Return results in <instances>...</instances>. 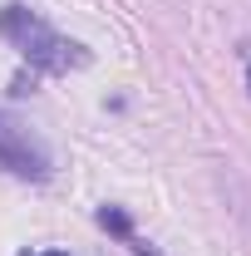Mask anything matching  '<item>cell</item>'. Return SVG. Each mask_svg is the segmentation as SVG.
Segmentation results:
<instances>
[{
  "mask_svg": "<svg viewBox=\"0 0 251 256\" xmlns=\"http://www.w3.org/2000/svg\"><path fill=\"white\" fill-rule=\"evenodd\" d=\"M138 256H153V252H148V246H138Z\"/></svg>",
  "mask_w": 251,
  "mask_h": 256,
  "instance_id": "cell-7",
  "label": "cell"
},
{
  "mask_svg": "<svg viewBox=\"0 0 251 256\" xmlns=\"http://www.w3.org/2000/svg\"><path fill=\"white\" fill-rule=\"evenodd\" d=\"M98 226L114 232V236H124V242H133V222H128L124 207H98Z\"/></svg>",
  "mask_w": 251,
  "mask_h": 256,
  "instance_id": "cell-3",
  "label": "cell"
},
{
  "mask_svg": "<svg viewBox=\"0 0 251 256\" xmlns=\"http://www.w3.org/2000/svg\"><path fill=\"white\" fill-rule=\"evenodd\" d=\"M0 34L30 60V69H44V74H64V69L89 64V50L64 40L60 30H50L30 5H5L0 10Z\"/></svg>",
  "mask_w": 251,
  "mask_h": 256,
  "instance_id": "cell-1",
  "label": "cell"
},
{
  "mask_svg": "<svg viewBox=\"0 0 251 256\" xmlns=\"http://www.w3.org/2000/svg\"><path fill=\"white\" fill-rule=\"evenodd\" d=\"M0 172L25 178V182H44L50 178V148L25 118H15L10 108H0Z\"/></svg>",
  "mask_w": 251,
  "mask_h": 256,
  "instance_id": "cell-2",
  "label": "cell"
},
{
  "mask_svg": "<svg viewBox=\"0 0 251 256\" xmlns=\"http://www.w3.org/2000/svg\"><path fill=\"white\" fill-rule=\"evenodd\" d=\"M242 217H246V226H251V197H242Z\"/></svg>",
  "mask_w": 251,
  "mask_h": 256,
  "instance_id": "cell-5",
  "label": "cell"
},
{
  "mask_svg": "<svg viewBox=\"0 0 251 256\" xmlns=\"http://www.w3.org/2000/svg\"><path fill=\"white\" fill-rule=\"evenodd\" d=\"M40 256H69V252H40Z\"/></svg>",
  "mask_w": 251,
  "mask_h": 256,
  "instance_id": "cell-6",
  "label": "cell"
},
{
  "mask_svg": "<svg viewBox=\"0 0 251 256\" xmlns=\"http://www.w3.org/2000/svg\"><path fill=\"white\" fill-rule=\"evenodd\" d=\"M242 60H246V84H251V40L242 44Z\"/></svg>",
  "mask_w": 251,
  "mask_h": 256,
  "instance_id": "cell-4",
  "label": "cell"
}]
</instances>
